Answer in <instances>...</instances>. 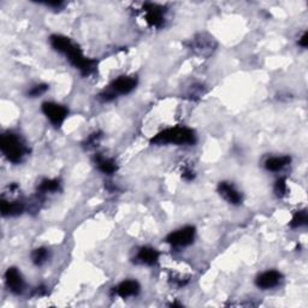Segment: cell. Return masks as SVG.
<instances>
[{
    "label": "cell",
    "mask_w": 308,
    "mask_h": 308,
    "mask_svg": "<svg viewBox=\"0 0 308 308\" xmlns=\"http://www.w3.org/2000/svg\"><path fill=\"white\" fill-rule=\"evenodd\" d=\"M196 141L195 132L189 128H183V126H176V128H170L159 132L152 138L153 144H194Z\"/></svg>",
    "instance_id": "6da1fadb"
},
{
    "label": "cell",
    "mask_w": 308,
    "mask_h": 308,
    "mask_svg": "<svg viewBox=\"0 0 308 308\" xmlns=\"http://www.w3.org/2000/svg\"><path fill=\"white\" fill-rule=\"evenodd\" d=\"M0 150H2V154L6 156L8 162L18 164L22 162L23 156H26L28 150L20 141V138L17 135L8 132V134H4L2 136L0 140Z\"/></svg>",
    "instance_id": "7a4b0ae2"
},
{
    "label": "cell",
    "mask_w": 308,
    "mask_h": 308,
    "mask_svg": "<svg viewBox=\"0 0 308 308\" xmlns=\"http://www.w3.org/2000/svg\"><path fill=\"white\" fill-rule=\"evenodd\" d=\"M65 54H66L70 63L72 64L76 69L81 71V74L84 76H88L93 72L94 68H96V62L92 60V59L86 58L81 50L74 45V44L68 50V52L65 53Z\"/></svg>",
    "instance_id": "3957f363"
},
{
    "label": "cell",
    "mask_w": 308,
    "mask_h": 308,
    "mask_svg": "<svg viewBox=\"0 0 308 308\" xmlns=\"http://www.w3.org/2000/svg\"><path fill=\"white\" fill-rule=\"evenodd\" d=\"M195 229L192 226H186L171 232L166 238V242L172 247H186L194 242Z\"/></svg>",
    "instance_id": "277c9868"
},
{
    "label": "cell",
    "mask_w": 308,
    "mask_h": 308,
    "mask_svg": "<svg viewBox=\"0 0 308 308\" xmlns=\"http://www.w3.org/2000/svg\"><path fill=\"white\" fill-rule=\"evenodd\" d=\"M42 112L45 116L51 120L53 126H59L63 124L68 116V110L64 106L58 105L54 102H44L42 104Z\"/></svg>",
    "instance_id": "5b68a950"
},
{
    "label": "cell",
    "mask_w": 308,
    "mask_h": 308,
    "mask_svg": "<svg viewBox=\"0 0 308 308\" xmlns=\"http://www.w3.org/2000/svg\"><path fill=\"white\" fill-rule=\"evenodd\" d=\"M5 282L8 290L14 294H20L24 289V280L18 272V270L14 268H10L5 274Z\"/></svg>",
    "instance_id": "8992f818"
},
{
    "label": "cell",
    "mask_w": 308,
    "mask_h": 308,
    "mask_svg": "<svg viewBox=\"0 0 308 308\" xmlns=\"http://www.w3.org/2000/svg\"><path fill=\"white\" fill-rule=\"evenodd\" d=\"M144 8L146 11V20L148 24L156 26V28L162 26L164 22V8L154 4H146Z\"/></svg>",
    "instance_id": "52a82bcc"
},
{
    "label": "cell",
    "mask_w": 308,
    "mask_h": 308,
    "mask_svg": "<svg viewBox=\"0 0 308 308\" xmlns=\"http://www.w3.org/2000/svg\"><path fill=\"white\" fill-rule=\"evenodd\" d=\"M218 192L231 205H240L242 201V195L232 184L228 182H220L218 186Z\"/></svg>",
    "instance_id": "ba28073f"
},
{
    "label": "cell",
    "mask_w": 308,
    "mask_h": 308,
    "mask_svg": "<svg viewBox=\"0 0 308 308\" xmlns=\"http://www.w3.org/2000/svg\"><path fill=\"white\" fill-rule=\"evenodd\" d=\"M136 78L129 76H120V78L114 80L111 84V90L118 94H128L136 87Z\"/></svg>",
    "instance_id": "9c48e42d"
},
{
    "label": "cell",
    "mask_w": 308,
    "mask_h": 308,
    "mask_svg": "<svg viewBox=\"0 0 308 308\" xmlns=\"http://www.w3.org/2000/svg\"><path fill=\"white\" fill-rule=\"evenodd\" d=\"M280 278H282V274H280V272L272 270V271H266L260 274V276L256 278V283L259 288L266 290L274 288V286L280 283Z\"/></svg>",
    "instance_id": "30bf717a"
},
{
    "label": "cell",
    "mask_w": 308,
    "mask_h": 308,
    "mask_svg": "<svg viewBox=\"0 0 308 308\" xmlns=\"http://www.w3.org/2000/svg\"><path fill=\"white\" fill-rule=\"evenodd\" d=\"M114 292L120 298H130V296L138 295V292H140V286L136 280H124L117 288H114Z\"/></svg>",
    "instance_id": "8fae6325"
},
{
    "label": "cell",
    "mask_w": 308,
    "mask_h": 308,
    "mask_svg": "<svg viewBox=\"0 0 308 308\" xmlns=\"http://www.w3.org/2000/svg\"><path fill=\"white\" fill-rule=\"evenodd\" d=\"M159 259V253L158 250H154V248L150 247H142L140 250H138V256H136V260L138 262L144 264V265L152 266L158 262Z\"/></svg>",
    "instance_id": "7c38bea8"
},
{
    "label": "cell",
    "mask_w": 308,
    "mask_h": 308,
    "mask_svg": "<svg viewBox=\"0 0 308 308\" xmlns=\"http://www.w3.org/2000/svg\"><path fill=\"white\" fill-rule=\"evenodd\" d=\"M94 160H96L98 168L104 174H112L117 171V165H116L114 159L105 158V156H102V154H96V156H94Z\"/></svg>",
    "instance_id": "4fadbf2b"
},
{
    "label": "cell",
    "mask_w": 308,
    "mask_h": 308,
    "mask_svg": "<svg viewBox=\"0 0 308 308\" xmlns=\"http://www.w3.org/2000/svg\"><path fill=\"white\" fill-rule=\"evenodd\" d=\"M290 162H292L290 156H272L265 162V168L268 171H280L286 165H289Z\"/></svg>",
    "instance_id": "5bb4252c"
},
{
    "label": "cell",
    "mask_w": 308,
    "mask_h": 308,
    "mask_svg": "<svg viewBox=\"0 0 308 308\" xmlns=\"http://www.w3.org/2000/svg\"><path fill=\"white\" fill-rule=\"evenodd\" d=\"M24 211V205L20 201L8 202L6 200H2V216H18Z\"/></svg>",
    "instance_id": "9a60e30c"
},
{
    "label": "cell",
    "mask_w": 308,
    "mask_h": 308,
    "mask_svg": "<svg viewBox=\"0 0 308 308\" xmlns=\"http://www.w3.org/2000/svg\"><path fill=\"white\" fill-rule=\"evenodd\" d=\"M50 41H51V45L56 51L64 53V54L68 52V50L72 46V42L70 41V38L63 36V35H53V36L50 38Z\"/></svg>",
    "instance_id": "2e32d148"
},
{
    "label": "cell",
    "mask_w": 308,
    "mask_h": 308,
    "mask_svg": "<svg viewBox=\"0 0 308 308\" xmlns=\"http://www.w3.org/2000/svg\"><path fill=\"white\" fill-rule=\"evenodd\" d=\"M308 222V217H307V211L306 210H302V211L296 212L294 214V217H292V222H290V226L292 228H300L304 226V225H306Z\"/></svg>",
    "instance_id": "e0dca14e"
},
{
    "label": "cell",
    "mask_w": 308,
    "mask_h": 308,
    "mask_svg": "<svg viewBox=\"0 0 308 308\" xmlns=\"http://www.w3.org/2000/svg\"><path fill=\"white\" fill-rule=\"evenodd\" d=\"M47 258H48V250H47L46 248H44V247L38 248V250H35L32 254V262H34L35 265H38V266L42 265V264L47 260Z\"/></svg>",
    "instance_id": "ac0fdd59"
},
{
    "label": "cell",
    "mask_w": 308,
    "mask_h": 308,
    "mask_svg": "<svg viewBox=\"0 0 308 308\" xmlns=\"http://www.w3.org/2000/svg\"><path fill=\"white\" fill-rule=\"evenodd\" d=\"M59 189V182L57 180H45L38 186L40 192H52Z\"/></svg>",
    "instance_id": "d6986e66"
},
{
    "label": "cell",
    "mask_w": 308,
    "mask_h": 308,
    "mask_svg": "<svg viewBox=\"0 0 308 308\" xmlns=\"http://www.w3.org/2000/svg\"><path fill=\"white\" fill-rule=\"evenodd\" d=\"M274 192L278 198H283L286 192V183L284 178H280L274 184Z\"/></svg>",
    "instance_id": "ffe728a7"
},
{
    "label": "cell",
    "mask_w": 308,
    "mask_h": 308,
    "mask_svg": "<svg viewBox=\"0 0 308 308\" xmlns=\"http://www.w3.org/2000/svg\"><path fill=\"white\" fill-rule=\"evenodd\" d=\"M47 90H48V86H47V84H38V86H35V87H32L30 90H29L28 96L30 98L40 96L41 94L45 93Z\"/></svg>",
    "instance_id": "44dd1931"
},
{
    "label": "cell",
    "mask_w": 308,
    "mask_h": 308,
    "mask_svg": "<svg viewBox=\"0 0 308 308\" xmlns=\"http://www.w3.org/2000/svg\"><path fill=\"white\" fill-rule=\"evenodd\" d=\"M100 138H102V134H100V132H94V134H92L90 138H87L84 146L87 147L88 150H90V148H92V147H96V144H98V142H99Z\"/></svg>",
    "instance_id": "7402d4cb"
},
{
    "label": "cell",
    "mask_w": 308,
    "mask_h": 308,
    "mask_svg": "<svg viewBox=\"0 0 308 308\" xmlns=\"http://www.w3.org/2000/svg\"><path fill=\"white\" fill-rule=\"evenodd\" d=\"M116 98V94L114 93L112 90H108V92H104V93H102L99 96V99L102 100V102H112Z\"/></svg>",
    "instance_id": "603a6c76"
},
{
    "label": "cell",
    "mask_w": 308,
    "mask_h": 308,
    "mask_svg": "<svg viewBox=\"0 0 308 308\" xmlns=\"http://www.w3.org/2000/svg\"><path fill=\"white\" fill-rule=\"evenodd\" d=\"M182 177L184 180H194L195 174H194V172H192V170H184V171H183Z\"/></svg>",
    "instance_id": "cb8c5ba5"
},
{
    "label": "cell",
    "mask_w": 308,
    "mask_h": 308,
    "mask_svg": "<svg viewBox=\"0 0 308 308\" xmlns=\"http://www.w3.org/2000/svg\"><path fill=\"white\" fill-rule=\"evenodd\" d=\"M298 45L302 47H307L308 45V34L307 32H304V35H302V38L298 40Z\"/></svg>",
    "instance_id": "d4e9b609"
}]
</instances>
